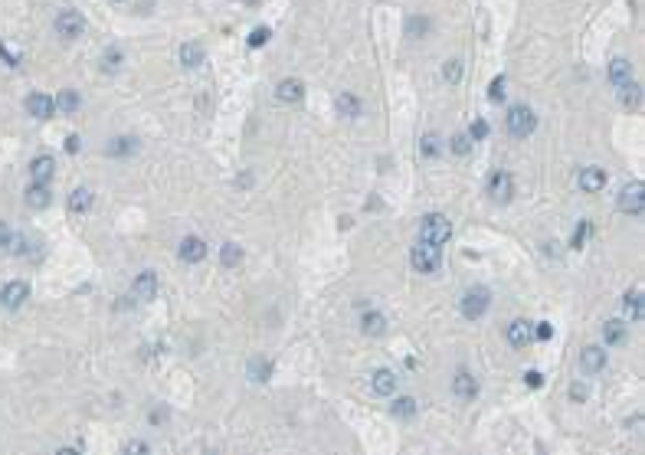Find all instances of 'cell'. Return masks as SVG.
<instances>
[{"label":"cell","mask_w":645,"mask_h":455,"mask_svg":"<svg viewBox=\"0 0 645 455\" xmlns=\"http://www.w3.org/2000/svg\"><path fill=\"white\" fill-rule=\"evenodd\" d=\"M410 262H413L416 272L432 275V272H439V266H443V246H432V242L419 240L416 246H413V253H410Z\"/></svg>","instance_id":"6da1fadb"},{"label":"cell","mask_w":645,"mask_h":455,"mask_svg":"<svg viewBox=\"0 0 645 455\" xmlns=\"http://www.w3.org/2000/svg\"><path fill=\"white\" fill-rule=\"evenodd\" d=\"M419 240L432 242V246H445V242L452 240V223H449L443 213L423 216V226H419Z\"/></svg>","instance_id":"7a4b0ae2"},{"label":"cell","mask_w":645,"mask_h":455,"mask_svg":"<svg viewBox=\"0 0 645 455\" xmlns=\"http://www.w3.org/2000/svg\"><path fill=\"white\" fill-rule=\"evenodd\" d=\"M505 125H508L511 138H527V134H534V128H538V115L527 105H514V108H508Z\"/></svg>","instance_id":"3957f363"},{"label":"cell","mask_w":645,"mask_h":455,"mask_svg":"<svg viewBox=\"0 0 645 455\" xmlns=\"http://www.w3.org/2000/svg\"><path fill=\"white\" fill-rule=\"evenodd\" d=\"M619 210L629 216H642V210H645V184L642 180H632V184L622 187V193H619Z\"/></svg>","instance_id":"277c9868"},{"label":"cell","mask_w":645,"mask_h":455,"mask_svg":"<svg viewBox=\"0 0 645 455\" xmlns=\"http://www.w3.org/2000/svg\"><path fill=\"white\" fill-rule=\"evenodd\" d=\"M56 33H59L63 40H79L82 33H85V17H82L79 10H59V17H56Z\"/></svg>","instance_id":"5b68a950"},{"label":"cell","mask_w":645,"mask_h":455,"mask_svg":"<svg viewBox=\"0 0 645 455\" xmlns=\"http://www.w3.org/2000/svg\"><path fill=\"white\" fill-rule=\"evenodd\" d=\"M488 305H491V298H488V292L485 288H469V292L462 295V315L465 318H482L485 311H488Z\"/></svg>","instance_id":"8992f818"},{"label":"cell","mask_w":645,"mask_h":455,"mask_svg":"<svg viewBox=\"0 0 645 455\" xmlns=\"http://www.w3.org/2000/svg\"><path fill=\"white\" fill-rule=\"evenodd\" d=\"M23 105H27V115H33V118H40V121L56 115V98L46 92H30Z\"/></svg>","instance_id":"52a82bcc"},{"label":"cell","mask_w":645,"mask_h":455,"mask_svg":"<svg viewBox=\"0 0 645 455\" xmlns=\"http://www.w3.org/2000/svg\"><path fill=\"white\" fill-rule=\"evenodd\" d=\"M511 193H514V180H511L508 171H495L488 177V197L495 203H508Z\"/></svg>","instance_id":"ba28073f"},{"label":"cell","mask_w":645,"mask_h":455,"mask_svg":"<svg viewBox=\"0 0 645 455\" xmlns=\"http://www.w3.org/2000/svg\"><path fill=\"white\" fill-rule=\"evenodd\" d=\"M30 298V285L27 282H20V279H14V282H7L3 285V292H0V305L3 308H10V311H17L23 301Z\"/></svg>","instance_id":"9c48e42d"},{"label":"cell","mask_w":645,"mask_h":455,"mask_svg":"<svg viewBox=\"0 0 645 455\" xmlns=\"http://www.w3.org/2000/svg\"><path fill=\"white\" fill-rule=\"evenodd\" d=\"M131 295H135L138 301L158 298V275H154V272H138L135 282H131Z\"/></svg>","instance_id":"30bf717a"},{"label":"cell","mask_w":645,"mask_h":455,"mask_svg":"<svg viewBox=\"0 0 645 455\" xmlns=\"http://www.w3.org/2000/svg\"><path fill=\"white\" fill-rule=\"evenodd\" d=\"M275 98H279L282 105H298V102L305 98V85H302V79H282L279 85H275Z\"/></svg>","instance_id":"8fae6325"},{"label":"cell","mask_w":645,"mask_h":455,"mask_svg":"<svg viewBox=\"0 0 645 455\" xmlns=\"http://www.w3.org/2000/svg\"><path fill=\"white\" fill-rule=\"evenodd\" d=\"M53 171H56V161L50 154H36V158L30 161V180H33V184H50V180H53Z\"/></svg>","instance_id":"7c38bea8"},{"label":"cell","mask_w":645,"mask_h":455,"mask_svg":"<svg viewBox=\"0 0 645 455\" xmlns=\"http://www.w3.org/2000/svg\"><path fill=\"white\" fill-rule=\"evenodd\" d=\"M370 390H374L377 396H393V393H396V374H393L390 367L374 370V377H370Z\"/></svg>","instance_id":"4fadbf2b"},{"label":"cell","mask_w":645,"mask_h":455,"mask_svg":"<svg viewBox=\"0 0 645 455\" xmlns=\"http://www.w3.org/2000/svg\"><path fill=\"white\" fill-rule=\"evenodd\" d=\"M508 341H511V348H527V344L534 341V324L525 321V318L511 321L508 324Z\"/></svg>","instance_id":"5bb4252c"},{"label":"cell","mask_w":645,"mask_h":455,"mask_svg":"<svg viewBox=\"0 0 645 455\" xmlns=\"http://www.w3.org/2000/svg\"><path fill=\"white\" fill-rule=\"evenodd\" d=\"M577 180H580V190H583V193H600V190L606 187V171L603 167H583Z\"/></svg>","instance_id":"9a60e30c"},{"label":"cell","mask_w":645,"mask_h":455,"mask_svg":"<svg viewBox=\"0 0 645 455\" xmlns=\"http://www.w3.org/2000/svg\"><path fill=\"white\" fill-rule=\"evenodd\" d=\"M452 393H456L458 400H472V396L478 393V380H475L469 370H458V374L452 377Z\"/></svg>","instance_id":"2e32d148"},{"label":"cell","mask_w":645,"mask_h":455,"mask_svg":"<svg viewBox=\"0 0 645 455\" xmlns=\"http://www.w3.org/2000/svg\"><path fill=\"white\" fill-rule=\"evenodd\" d=\"M580 367H583L586 374H600V370L606 367V350L596 348V344L583 348V354H580Z\"/></svg>","instance_id":"e0dca14e"},{"label":"cell","mask_w":645,"mask_h":455,"mask_svg":"<svg viewBox=\"0 0 645 455\" xmlns=\"http://www.w3.org/2000/svg\"><path fill=\"white\" fill-rule=\"evenodd\" d=\"M50 203H53L50 184H30V190H27V207H33V210H46Z\"/></svg>","instance_id":"ac0fdd59"},{"label":"cell","mask_w":645,"mask_h":455,"mask_svg":"<svg viewBox=\"0 0 645 455\" xmlns=\"http://www.w3.org/2000/svg\"><path fill=\"white\" fill-rule=\"evenodd\" d=\"M203 255H207V242L200 236H187V240L180 242V259L184 262H200Z\"/></svg>","instance_id":"d6986e66"},{"label":"cell","mask_w":645,"mask_h":455,"mask_svg":"<svg viewBox=\"0 0 645 455\" xmlns=\"http://www.w3.org/2000/svg\"><path fill=\"white\" fill-rule=\"evenodd\" d=\"M335 108L341 112V115H344V118H361V112H363L361 98H357V95H350V92H341V95H337Z\"/></svg>","instance_id":"ffe728a7"},{"label":"cell","mask_w":645,"mask_h":455,"mask_svg":"<svg viewBox=\"0 0 645 455\" xmlns=\"http://www.w3.org/2000/svg\"><path fill=\"white\" fill-rule=\"evenodd\" d=\"M89 210H92V190L76 187L69 193V213H89Z\"/></svg>","instance_id":"44dd1931"},{"label":"cell","mask_w":645,"mask_h":455,"mask_svg":"<svg viewBox=\"0 0 645 455\" xmlns=\"http://www.w3.org/2000/svg\"><path fill=\"white\" fill-rule=\"evenodd\" d=\"M629 79H632V63L629 59H613V63H609V82L619 89V85H626Z\"/></svg>","instance_id":"7402d4cb"},{"label":"cell","mask_w":645,"mask_h":455,"mask_svg":"<svg viewBox=\"0 0 645 455\" xmlns=\"http://www.w3.org/2000/svg\"><path fill=\"white\" fill-rule=\"evenodd\" d=\"M626 335H629V324L626 321H616V318H613V321L603 324V341L606 344H622Z\"/></svg>","instance_id":"603a6c76"},{"label":"cell","mask_w":645,"mask_h":455,"mask_svg":"<svg viewBox=\"0 0 645 455\" xmlns=\"http://www.w3.org/2000/svg\"><path fill=\"white\" fill-rule=\"evenodd\" d=\"M361 328H363V335L380 337L383 331H387V318H383L380 311H367V315H363V321H361Z\"/></svg>","instance_id":"cb8c5ba5"},{"label":"cell","mask_w":645,"mask_h":455,"mask_svg":"<svg viewBox=\"0 0 645 455\" xmlns=\"http://www.w3.org/2000/svg\"><path fill=\"white\" fill-rule=\"evenodd\" d=\"M180 63H184L187 69L200 66L203 63V46L200 43H184V46H180Z\"/></svg>","instance_id":"d4e9b609"},{"label":"cell","mask_w":645,"mask_h":455,"mask_svg":"<svg viewBox=\"0 0 645 455\" xmlns=\"http://www.w3.org/2000/svg\"><path fill=\"white\" fill-rule=\"evenodd\" d=\"M622 308H626V315H629L632 321H639V318H642V292H639V288L626 292V298H622Z\"/></svg>","instance_id":"484cf974"},{"label":"cell","mask_w":645,"mask_h":455,"mask_svg":"<svg viewBox=\"0 0 645 455\" xmlns=\"http://www.w3.org/2000/svg\"><path fill=\"white\" fill-rule=\"evenodd\" d=\"M416 410H419V403L413 400V396H400V400H393V406H390V413H393V416H400V419H410V416H416Z\"/></svg>","instance_id":"4316f807"},{"label":"cell","mask_w":645,"mask_h":455,"mask_svg":"<svg viewBox=\"0 0 645 455\" xmlns=\"http://www.w3.org/2000/svg\"><path fill=\"white\" fill-rule=\"evenodd\" d=\"M220 262L226 268H236L242 262V249L236 246V242H223V249H220Z\"/></svg>","instance_id":"83f0119b"},{"label":"cell","mask_w":645,"mask_h":455,"mask_svg":"<svg viewBox=\"0 0 645 455\" xmlns=\"http://www.w3.org/2000/svg\"><path fill=\"white\" fill-rule=\"evenodd\" d=\"M443 147H445V141L439 138V134H423V141H419V151H423L426 158H439Z\"/></svg>","instance_id":"f1b7e54d"},{"label":"cell","mask_w":645,"mask_h":455,"mask_svg":"<svg viewBox=\"0 0 645 455\" xmlns=\"http://www.w3.org/2000/svg\"><path fill=\"white\" fill-rule=\"evenodd\" d=\"M135 147H138L135 138H125V134H121V138H115V141L105 147V154H112V158H125V154H131Z\"/></svg>","instance_id":"f546056e"},{"label":"cell","mask_w":645,"mask_h":455,"mask_svg":"<svg viewBox=\"0 0 645 455\" xmlns=\"http://www.w3.org/2000/svg\"><path fill=\"white\" fill-rule=\"evenodd\" d=\"M79 102H82V98L72 92V89H63V92H59V98H56V108H59V112H66V115H72V112H79Z\"/></svg>","instance_id":"4dcf8cb0"},{"label":"cell","mask_w":645,"mask_h":455,"mask_svg":"<svg viewBox=\"0 0 645 455\" xmlns=\"http://www.w3.org/2000/svg\"><path fill=\"white\" fill-rule=\"evenodd\" d=\"M269 374H272L269 361H262V357H253V361H249V380L262 383V380H269Z\"/></svg>","instance_id":"1f68e13d"},{"label":"cell","mask_w":645,"mask_h":455,"mask_svg":"<svg viewBox=\"0 0 645 455\" xmlns=\"http://www.w3.org/2000/svg\"><path fill=\"white\" fill-rule=\"evenodd\" d=\"M619 102H622V105H626V108H635V105H639V85H635V82H626V85H619Z\"/></svg>","instance_id":"d6a6232c"},{"label":"cell","mask_w":645,"mask_h":455,"mask_svg":"<svg viewBox=\"0 0 645 455\" xmlns=\"http://www.w3.org/2000/svg\"><path fill=\"white\" fill-rule=\"evenodd\" d=\"M449 147H452V154L465 158V154L472 151V138L465 131H458V134H452V138H449Z\"/></svg>","instance_id":"836d02e7"},{"label":"cell","mask_w":645,"mask_h":455,"mask_svg":"<svg viewBox=\"0 0 645 455\" xmlns=\"http://www.w3.org/2000/svg\"><path fill=\"white\" fill-rule=\"evenodd\" d=\"M443 79L445 82H458L462 79V59H449L443 66Z\"/></svg>","instance_id":"e575fe53"},{"label":"cell","mask_w":645,"mask_h":455,"mask_svg":"<svg viewBox=\"0 0 645 455\" xmlns=\"http://www.w3.org/2000/svg\"><path fill=\"white\" fill-rule=\"evenodd\" d=\"M266 43H269V27H255L253 36H249V46L255 50V46H266Z\"/></svg>","instance_id":"d590c367"},{"label":"cell","mask_w":645,"mask_h":455,"mask_svg":"<svg viewBox=\"0 0 645 455\" xmlns=\"http://www.w3.org/2000/svg\"><path fill=\"white\" fill-rule=\"evenodd\" d=\"M10 246H14V255H27L33 242H30L27 236H10Z\"/></svg>","instance_id":"8d00e7d4"},{"label":"cell","mask_w":645,"mask_h":455,"mask_svg":"<svg viewBox=\"0 0 645 455\" xmlns=\"http://www.w3.org/2000/svg\"><path fill=\"white\" fill-rule=\"evenodd\" d=\"M488 98H491V102H501V98H505V79H501V76L488 85Z\"/></svg>","instance_id":"74e56055"},{"label":"cell","mask_w":645,"mask_h":455,"mask_svg":"<svg viewBox=\"0 0 645 455\" xmlns=\"http://www.w3.org/2000/svg\"><path fill=\"white\" fill-rule=\"evenodd\" d=\"M534 337H538V341H551V337H553V328H551V324H544V321L534 324Z\"/></svg>","instance_id":"f35d334b"},{"label":"cell","mask_w":645,"mask_h":455,"mask_svg":"<svg viewBox=\"0 0 645 455\" xmlns=\"http://www.w3.org/2000/svg\"><path fill=\"white\" fill-rule=\"evenodd\" d=\"M426 27H430V20H419V17H413V20H410V36H416V33L423 36V33H426Z\"/></svg>","instance_id":"ab89813d"},{"label":"cell","mask_w":645,"mask_h":455,"mask_svg":"<svg viewBox=\"0 0 645 455\" xmlns=\"http://www.w3.org/2000/svg\"><path fill=\"white\" fill-rule=\"evenodd\" d=\"M485 134H488V125H485V121H475V125H472V131H469V138H472V141H482Z\"/></svg>","instance_id":"60d3db41"},{"label":"cell","mask_w":645,"mask_h":455,"mask_svg":"<svg viewBox=\"0 0 645 455\" xmlns=\"http://www.w3.org/2000/svg\"><path fill=\"white\" fill-rule=\"evenodd\" d=\"M586 233H590V223H580V229L573 233V246H577V249L583 246V240H586Z\"/></svg>","instance_id":"b9f144b4"},{"label":"cell","mask_w":645,"mask_h":455,"mask_svg":"<svg viewBox=\"0 0 645 455\" xmlns=\"http://www.w3.org/2000/svg\"><path fill=\"white\" fill-rule=\"evenodd\" d=\"M570 396H573V400H586V396H590V390L583 387V383H573V387H570Z\"/></svg>","instance_id":"7bdbcfd3"},{"label":"cell","mask_w":645,"mask_h":455,"mask_svg":"<svg viewBox=\"0 0 645 455\" xmlns=\"http://www.w3.org/2000/svg\"><path fill=\"white\" fill-rule=\"evenodd\" d=\"M118 63H121V53L118 50H112V53L105 56V69H118Z\"/></svg>","instance_id":"ee69618b"},{"label":"cell","mask_w":645,"mask_h":455,"mask_svg":"<svg viewBox=\"0 0 645 455\" xmlns=\"http://www.w3.org/2000/svg\"><path fill=\"white\" fill-rule=\"evenodd\" d=\"M79 147H82V141H79V134H69V138H66V151H69V154H76V151H79Z\"/></svg>","instance_id":"f6af8a7d"},{"label":"cell","mask_w":645,"mask_h":455,"mask_svg":"<svg viewBox=\"0 0 645 455\" xmlns=\"http://www.w3.org/2000/svg\"><path fill=\"white\" fill-rule=\"evenodd\" d=\"M525 380H527V387H540V383H544V377H540L538 370H527Z\"/></svg>","instance_id":"bcb514c9"},{"label":"cell","mask_w":645,"mask_h":455,"mask_svg":"<svg viewBox=\"0 0 645 455\" xmlns=\"http://www.w3.org/2000/svg\"><path fill=\"white\" fill-rule=\"evenodd\" d=\"M0 246H10V226L0 220Z\"/></svg>","instance_id":"7dc6e473"},{"label":"cell","mask_w":645,"mask_h":455,"mask_svg":"<svg viewBox=\"0 0 645 455\" xmlns=\"http://www.w3.org/2000/svg\"><path fill=\"white\" fill-rule=\"evenodd\" d=\"M125 452H148L145 442H125Z\"/></svg>","instance_id":"c3c4849f"},{"label":"cell","mask_w":645,"mask_h":455,"mask_svg":"<svg viewBox=\"0 0 645 455\" xmlns=\"http://www.w3.org/2000/svg\"><path fill=\"white\" fill-rule=\"evenodd\" d=\"M164 419H167L164 410H151V423H164Z\"/></svg>","instance_id":"681fc988"}]
</instances>
